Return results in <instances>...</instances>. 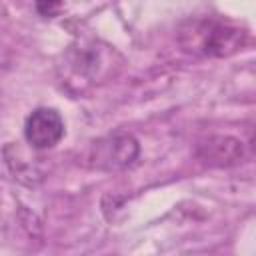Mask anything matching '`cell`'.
<instances>
[{"mask_svg":"<svg viewBox=\"0 0 256 256\" xmlns=\"http://www.w3.org/2000/svg\"><path fill=\"white\" fill-rule=\"evenodd\" d=\"M248 42V32L228 20L196 18L188 20L178 32V44L184 52L200 58H226L236 54Z\"/></svg>","mask_w":256,"mask_h":256,"instance_id":"obj_1","label":"cell"},{"mask_svg":"<svg viewBox=\"0 0 256 256\" xmlns=\"http://www.w3.org/2000/svg\"><path fill=\"white\" fill-rule=\"evenodd\" d=\"M140 156L138 140L128 132H114L96 140L90 148V164L98 170L116 172L130 168Z\"/></svg>","mask_w":256,"mask_h":256,"instance_id":"obj_2","label":"cell"},{"mask_svg":"<svg viewBox=\"0 0 256 256\" xmlns=\"http://www.w3.org/2000/svg\"><path fill=\"white\" fill-rule=\"evenodd\" d=\"M24 138L36 150L54 148L64 138V120L58 110L40 106L26 116Z\"/></svg>","mask_w":256,"mask_h":256,"instance_id":"obj_3","label":"cell"},{"mask_svg":"<svg viewBox=\"0 0 256 256\" xmlns=\"http://www.w3.org/2000/svg\"><path fill=\"white\" fill-rule=\"evenodd\" d=\"M196 156L208 166L226 168L242 162L244 148H242V142L232 136H208L206 140L198 142Z\"/></svg>","mask_w":256,"mask_h":256,"instance_id":"obj_4","label":"cell"},{"mask_svg":"<svg viewBox=\"0 0 256 256\" xmlns=\"http://www.w3.org/2000/svg\"><path fill=\"white\" fill-rule=\"evenodd\" d=\"M34 6L42 18H56L64 8V0H34Z\"/></svg>","mask_w":256,"mask_h":256,"instance_id":"obj_5","label":"cell"}]
</instances>
